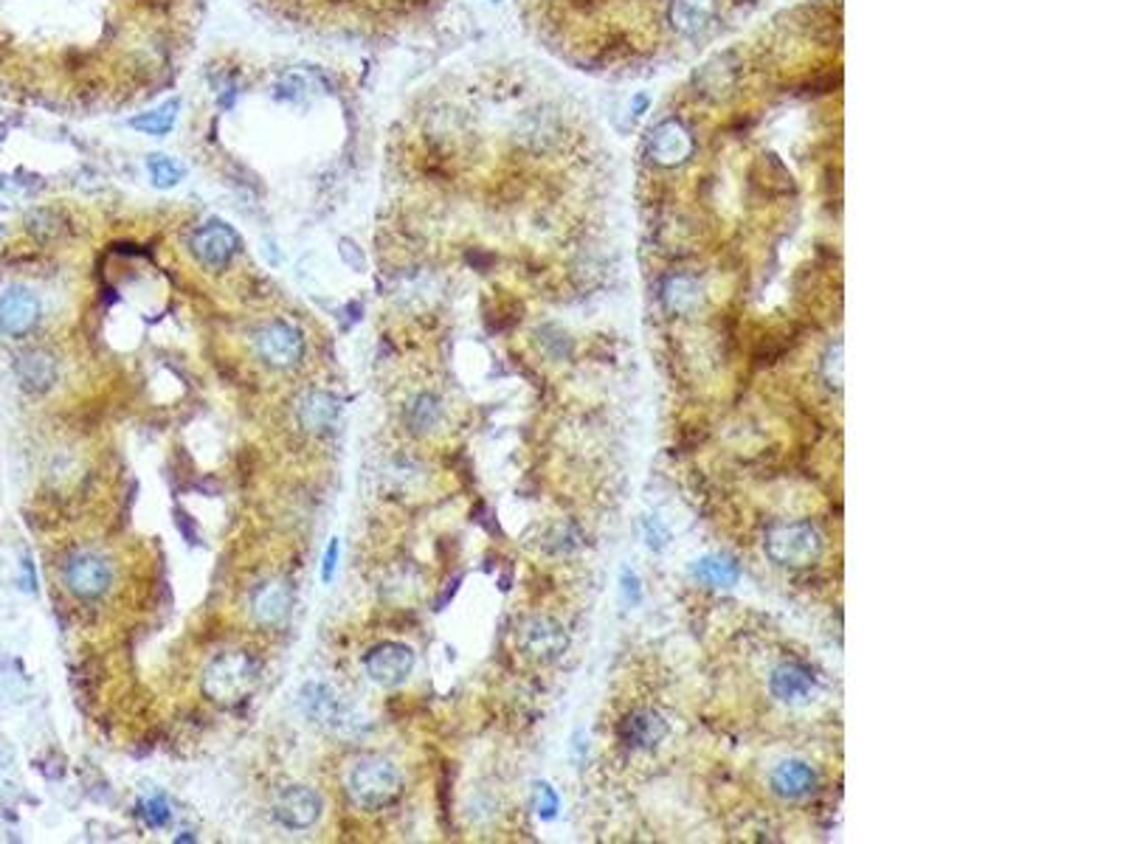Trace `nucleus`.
<instances>
[{"instance_id":"nucleus-1","label":"nucleus","mask_w":1126,"mask_h":844,"mask_svg":"<svg viewBox=\"0 0 1126 844\" xmlns=\"http://www.w3.org/2000/svg\"><path fill=\"white\" fill-rule=\"evenodd\" d=\"M263 682V667L246 651H226L206 665L200 689L211 704L223 709H234L246 704L257 693Z\"/></svg>"},{"instance_id":"nucleus-2","label":"nucleus","mask_w":1126,"mask_h":844,"mask_svg":"<svg viewBox=\"0 0 1126 844\" xmlns=\"http://www.w3.org/2000/svg\"><path fill=\"white\" fill-rule=\"evenodd\" d=\"M347 791L349 800L360 811H372L375 814V811L392 808L401 800L403 777L395 763L384 761V757H364L349 772Z\"/></svg>"},{"instance_id":"nucleus-3","label":"nucleus","mask_w":1126,"mask_h":844,"mask_svg":"<svg viewBox=\"0 0 1126 844\" xmlns=\"http://www.w3.org/2000/svg\"><path fill=\"white\" fill-rule=\"evenodd\" d=\"M767 555L789 569H806L822 555L820 529L806 522L772 527L767 535Z\"/></svg>"},{"instance_id":"nucleus-4","label":"nucleus","mask_w":1126,"mask_h":844,"mask_svg":"<svg viewBox=\"0 0 1126 844\" xmlns=\"http://www.w3.org/2000/svg\"><path fill=\"white\" fill-rule=\"evenodd\" d=\"M116 580L113 563L99 552L79 549L62 563V583L77 599H99L110 592Z\"/></svg>"},{"instance_id":"nucleus-5","label":"nucleus","mask_w":1126,"mask_h":844,"mask_svg":"<svg viewBox=\"0 0 1126 844\" xmlns=\"http://www.w3.org/2000/svg\"><path fill=\"white\" fill-rule=\"evenodd\" d=\"M254 353L270 369H294L305 358V336L288 321H270L254 332Z\"/></svg>"},{"instance_id":"nucleus-6","label":"nucleus","mask_w":1126,"mask_h":844,"mask_svg":"<svg viewBox=\"0 0 1126 844\" xmlns=\"http://www.w3.org/2000/svg\"><path fill=\"white\" fill-rule=\"evenodd\" d=\"M695 156V138L679 119H665L648 136V158L662 169L684 167Z\"/></svg>"},{"instance_id":"nucleus-7","label":"nucleus","mask_w":1126,"mask_h":844,"mask_svg":"<svg viewBox=\"0 0 1126 844\" xmlns=\"http://www.w3.org/2000/svg\"><path fill=\"white\" fill-rule=\"evenodd\" d=\"M240 251V234L220 220H211L192 234V254L204 268L223 270L228 268Z\"/></svg>"},{"instance_id":"nucleus-8","label":"nucleus","mask_w":1126,"mask_h":844,"mask_svg":"<svg viewBox=\"0 0 1126 844\" xmlns=\"http://www.w3.org/2000/svg\"><path fill=\"white\" fill-rule=\"evenodd\" d=\"M364 667L375 684L395 687V684L406 682L408 673L414 671V651L403 642H378L364 656Z\"/></svg>"},{"instance_id":"nucleus-9","label":"nucleus","mask_w":1126,"mask_h":844,"mask_svg":"<svg viewBox=\"0 0 1126 844\" xmlns=\"http://www.w3.org/2000/svg\"><path fill=\"white\" fill-rule=\"evenodd\" d=\"M741 68L743 62L735 51H724L708 66H701L693 77L695 97L708 99V102H721L724 97H730L741 82Z\"/></svg>"},{"instance_id":"nucleus-10","label":"nucleus","mask_w":1126,"mask_h":844,"mask_svg":"<svg viewBox=\"0 0 1126 844\" xmlns=\"http://www.w3.org/2000/svg\"><path fill=\"white\" fill-rule=\"evenodd\" d=\"M299 707L313 724H322L327 729H349V709L342 701V695L322 682H307L299 689Z\"/></svg>"},{"instance_id":"nucleus-11","label":"nucleus","mask_w":1126,"mask_h":844,"mask_svg":"<svg viewBox=\"0 0 1126 844\" xmlns=\"http://www.w3.org/2000/svg\"><path fill=\"white\" fill-rule=\"evenodd\" d=\"M40 321V299L34 290L12 285L0 296V332L9 338H26Z\"/></svg>"},{"instance_id":"nucleus-12","label":"nucleus","mask_w":1126,"mask_h":844,"mask_svg":"<svg viewBox=\"0 0 1126 844\" xmlns=\"http://www.w3.org/2000/svg\"><path fill=\"white\" fill-rule=\"evenodd\" d=\"M294 612V586L282 577H268L251 592V614L265 628H279Z\"/></svg>"},{"instance_id":"nucleus-13","label":"nucleus","mask_w":1126,"mask_h":844,"mask_svg":"<svg viewBox=\"0 0 1126 844\" xmlns=\"http://www.w3.org/2000/svg\"><path fill=\"white\" fill-rule=\"evenodd\" d=\"M322 808L324 803L316 791L307 788V785H288L276 794L274 816L279 825L290 827V831H305L322 816Z\"/></svg>"},{"instance_id":"nucleus-14","label":"nucleus","mask_w":1126,"mask_h":844,"mask_svg":"<svg viewBox=\"0 0 1126 844\" xmlns=\"http://www.w3.org/2000/svg\"><path fill=\"white\" fill-rule=\"evenodd\" d=\"M518 645H522L524 656H530V659L555 662L566 651V645H570V636H566L563 625L555 623V619L535 617L522 628Z\"/></svg>"},{"instance_id":"nucleus-15","label":"nucleus","mask_w":1126,"mask_h":844,"mask_svg":"<svg viewBox=\"0 0 1126 844\" xmlns=\"http://www.w3.org/2000/svg\"><path fill=\"white\" fill-rule=\"evenodd\" d=\"M14 375H18V384L23 391L46 395L57 384L60 366H57L55 355L46 353V349H29L14 360Z\"/></svg>"},{"instance_id":"nucleus-16","label":"nucleus","mask_w":1126,"mask_h":844,"mask_svg":"<svg viewBox=\"0 0 1126 844\" xmlns=\"http://www.w3.org/2000/svg\"><path fill=\"white\" fill-rule=\"evenodd\" d=\"M338 414H342V403H338L336 395L322 389H313L307 395H302L299 406H296V419L299 426L305 428L307 434H327L333 426H336Z\"/></svg>"},{"instance_id":"nucleus-17","label":"nucleus","mask_w":1126,"mask_h":844,"mask_svg":"<svg viewBox=\"0 0 1126 844\" xmlns=\"http://www.w3.org/2000/svg\"><path fill=\"white\" fill-rule=\"evenodd\" d=\"M817 687V678L811 673V667L800 665V662H789V665H780L778 671L769 678V689L778 701L783 704H803V701L811 698Z\"/></svg>"},{"instance_id":"nucleus-18","label":"nucleus","mask_w":1126,"mask_h":844,"mask_svg":"<svg viewBox=\"0 0 1126 844\" xmlns=\"http://www.w3.org/2000/svg\"><path fill=\"white\" fill-rule=\"evenodd\" d=\"M719 12V0H671L668 23L679 37H695L708 29Z\"/></svg>"},{"instance_id":"nucleus-19","label":"nucleus","mask_w":1126,"mask_h":844,"mask_svg":"<svg viewBox=\"0 0 1126 844\" xmlns=\"http://www.w3.org/2000/svg\"><path fill=\"white\" fill-rule=\"evenodd\" d=\"M620 741L629 748H653L668 737V721L651 709H636L620 724Z\"/></svg>"},{"instance_id":"nucleus-20","label":"nucleus","mask_w":1126,"mask_h":844,"mask_svg":"<svg viewBox=\"0 0 1126 844\" xmlns=\"http://www.w3.org/2000/svg\"><path fill=\"white\" fill-rule=\"evenodd\" d=\"M817 785H820V777L803 761H786L772 772V788L783 800H806L814 794Z\"/></svg>"},{"instance_id":"nucleus-21","label":"nucleus","mask_w":1126,"mask_h":844,"mask_svg":"<svg viewBox=\"0 0 1126 844\" xmlns=\"http://www.w3.org/2000/svg\"><path fill=\"white\" fill-rule=\"evenodd\" d=\"M660 299L673 316H684V312L695 310L701 301V285L695 276L688 274H673L662 281Z\"/></svg>"},{"instance_id":"nucleus-22","label":"nucleus","mask_w":1126,"mask_h":844,"mask_svg":"<svg viewBox=\"0 0 1126 844\" xmlns=\"http://www.w3.org/2000/svg\"><path fill=\"white\" fill-rule=\"evenodd\" d=\"M403 419H406V428L412 434L434 431V428L439 426V419H443V400H439L437 395L423 391V395H417L408 403L406 411H403Z\"/></svg>"},{"instance_id":"nucleus-23","label":"nucleus","mask_w":1126,"mask_h":844,"mask_svg":"<svg viewBox=\"0 0 1126 844\" xmlns=\"http://www.w3.org/2000/svg\"><path fill=\"white\" fill-rule=\"evenodd\" d=\"M693 575L713 588H732L741 580V566L727 555H710L695 563Z\"/></svg>"},{"instance_id":"nucleus-24","label":"nucleus","mask_w":1126,"mask_h":844,"mask_svg":"<svg viewBox=\"0 0 1126 844\" xmlns=\"http://www.w3.org/2000/svg\"><path fill=\"white\" fill-rule=\"evenodd\" d=\"M178 108L180 102L172 99V102L161 105V108L150 110V113H141L136 116V119H130V127L138 132H145V136H167L175 127V119H178Z\"/></svg>"},{"instance_id":"nucleus-25","label":"nucleus","mask_w":1126,"mask_h":844,"mask_svg":"<svg viewBox=\"0 0 1126 844\" xmlns=\"http://www.w3.org/2000/svg\"><path fill=\"white\" fill-rule=\"evenodd\" d=\"M147 172H150L152 183H156L158 189H172V186H178L180 180H184L186 169L184 163L175 161V158L152 152V156L147 158Z\"/></svg>"},{"instance_id":"nucleus-26","label":"nucleus","mask_w":1126,"mask_h":844,"mask_svg":"<svg viewBox=\"0 0 1126 844\" xmlns=\"http://www.w3.org/2000/svg\"><path fill=\"white\" fill-rule=\"evenodd\" d=\"M136 811L147 827H164L169 822V805L164 796H147L138 803Z\"/></svg>"},{"instance_id":"nucleus-27","label":"nucleus","mask_w":1126,"mask_h":844,"mask_svg":"<svg viewBox=\"0 0 1126 844\" xmlns=\"http://www.w3.org/2000/svg\"><path fill=\"white\" fill-rule=\"evenodd\" d=\"M533 794H535V811H539L544 820H552V816L557 814V805H561L557 803L555 791H552L546 783H535Z\"/></svg>"},{"instance_id":"nucleus-28","label":"nucleus","mask_w":1126,"mask_h":844,"mask_svg":"<svg viewBox=\"0 0 1126 844\" xmlns=\"http://www.w3.org/2000/svg\"><path fill=\"white\" fill-rule=\"evenodd\" d=\"M822 371H826V380L831 386H842V344L828 349L826 360H822Z\"/></svg>"},{"instance_id":"nucleus-29","label":"nucleus","mask_w":1126,"mask_h":844,"mask_svg":"<svg viewBox=\"0 0 1126 844\" xmlns=\"http://www.w3.org/2000/svg\"><path fill=\"white\" fill-rule=\"evenodd\" d=\"M642 527H645V538H648V546H651V549H665V544L671 535H668V529L662 527L660 518H645V524H642Z\"/></svg>"},{"instance_id":"nucleus-30","label":"nucleus","mask_w":1126,"mask_h":844,"mask_svg":"<svg viewBox=\"0 0 1126 844\" xmlns=\"http://www.w3.org/2000/svg\"><path fill=\"white\" fill-rule=\"evenodd\" d=\"M336 563H338V540H330L327 552H324V566H322V580L330 583L333 575H336Z\"/></svg>"},{"instance_id":"nucleus-31","label":"nucleus","mask_w":1126,"mask_h":844,"mask_svg":"<svg viewBox=\"0 0 1126 844\" xmlns=\"http://www.w3.org/2000/svg\"><path fill=\"white\" fill-rule=\"evenodd\" d=\"M623 592H625V599H629L631 605H640L642 603L640 577L631 575V572H623Z\"/></svg>"},{"instance_id":"nucleus-32","label":"nucleus","mask_w":1126,"mask_h":844,"mask_svg":"<svg viewBox=\"0 0 1126 844\" xmlns=\"http://www.w3.org/2000/svg\"><path fill=\"white\" fill-rule=\"evenodd\" d=\"M7 125V113H3V108H0V127Z\"/></svg>"},{"instance_id":"nucleus-33","label":"nucleus","mask_w":1126,"mask_h":844,"mask_svg":"<svg viewBox=\"0 0 1126 844\" xmlns=\"http://www.w3.org/2000/svg\"><path fill=\"white\" fill-rule=\"evenodd\" d=\"M493 3H498V0H493Z\"/></svg>"}]
</instances>
